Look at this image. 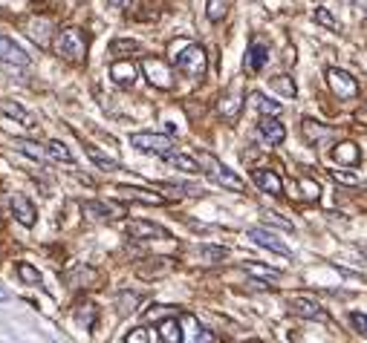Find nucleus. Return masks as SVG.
Wrapping results in <instances>:
<instances>
[{
    "instance_id": "obj_40",
    "label": "nucleus",
    "mask_w": 367,
    "mask_h": 343,
    "mask_svg": "<svg viewBox=\"0 0 367 343\" xmlns=\"http://www.w3.org/2000/svg\"><path fill=\"white\" fill-rule=\"evenodd\" d=\"M332 179H339L341 185H359L356 173H347V170H332Z\"/></svg>"
},
{
    "instance_id": "obj_39",
    "label": "nucleus",
    "mask_w": 367,
    "mask_h": 343,
    "mask_svg": "<svg viewBox=\"0 0 367 343\" xmlns=\"http://www.w3.org/2000/svg\"><path fill=\"white\" fill-rule=\"evenodd\" d=\"M350 323H353V329H356L359 335H367V315L353 312V315H350Z\"/></svg>"
},
{
    "instance_id": "obj_21",
    "label": "nucleus",
    "mask_w": 367,
    "mask_h": 343,
    "mask_svg": "<svg viewBox=\"0 0 367 343\" xmlns=\"http://www.w3.org/2000/svg\"><path fill=\"white\" fill-rule=\"evenodd\" d=\"M110 78H113L119 87H133V81H136V67H133L131 61H116L113 67H110Z\"/></svg>"
},
{
    "instance_id": "obj_42",
    "label": "nucleus",
    "mask_w": 367,
    "mask_h": 343,
    "mask_svg": "<svg viewBox=\"0 0 367 343\" xmlns=\"http://www.w3.org/2000/svg\"><path fill=\"white\" fill-rule=\"evenodd\" d=\"M266 219H269V222H275V225H281V228H286V231L292 228V222H286V219H281V217H275V214H266Z\"/></svg>"
},
{
    "instance_id": "obj_37",
    "label": "nucleus",
    "mask_w": 367,
    "mask_h": 343,
    "mask_svg": "<svg viewBox=\"0 0 367 343\" xmlns=\"http://www.w3.org/2000/svg\"><path fill=\"white\" fill-rule=\"evenodd\" d=\"M315 21L321 23V26H327V29H332V32H339V29H341V26H339V21L332 18V12H327L324 6H321V9H315Z\"/></svg>"
},
{
    "instance_id": "obj_29",
    "label": "nucleus",
    "mask_w": 367,
    "mask_h": 343,
    "mask_svg": "<svg viewBox=\"0 0 367 343\" xmlns=\"http://www.w3.org/2000/svg\"><path fill=\"white\" fill-rule=\"evenodd\" d=\"M84 150H87V156L93 159V165H95V168H102L104 173H110V170H119V161H116V159L104 156L102 150H95V147H90V144L84 147Z\"/></svg>"
},
{
    "instance_id": "obj_13",
    "label": "nucleus",
    "mask_w": 367,
    "mask_h": 343,
    "mask_svg": "<svg viewBox=\"0 0 367 343\" xmlns=\"http://www.w3.org/2000/svg\"><path fill=\"white\" fill-rule=\"evenodd\" d=\"M290 308H292L298 317H307V320H330L324 308L318 306L315 300H310V297H292L290 300Z\"/></svg>"
},
{
    "instance_id": "obj_5",
    "label": "nucleus",
    "mask_w": 367,
    "mask_h": 343,
    "mask_svg": "<svg viewBox=\"0 0 367 343\" xmlns=\"http://www.w3.org/2000/svg\"><path fill=\"white\" fill-rule=\"evenodd\" d=\"M142 72L148 75V81H151L156 90H173L171 67H168L162 58H145V61H142Z\"/></svg>"
},
{
    "instance_id": "obj_44",
    "label": "nucleus",
    "mask_w": 367,
    "mask_h": 343,
    "mask_svg": "<svg viewBox=\"0 0 367 343\" xmlns=\"http://www.w3.org/2000/svg\"><path fill=\"white\" fill-rule=\"evenodd\" d=\"M356 119H359V121H361V124H367V107H364V110H359V112H356Z\"/></svg>"
},
{
    "instance_id": "obj_28",
    "label": "nucleus",
    "mask_w": 367,
    "mask_h": 343,
    "mask_svg": "<svg viewBox=\"0 0 367 343\" xmlns=\"http://www.w3.org/2000/svg\"><path fill=\"white\" fill-rule=\"evenodd\" d=\"M252 107L261 110L263 116H278V112H281V104L272 101V98H266L263 92H252Z\"/></svg>"
},
{
    "instance_id": "obj_27",
    "label": "nucleus",
    "mask_w": 367,
    "mask_h": 343,
    "mask_svg": "<svg viewBox=\"0 0 367 343\" xmlns=\"http://www.w3.org/2000/svg\"><path fill=\"white\" fill-rule=\"evenodd\" d=\"M243 271L252 274V277H258V280H269V283L281 280V271L278 268H269V266H261V263H243Z\"/></svg>"
},
{
    "instance_id": "obj_31",
    "label": "nucleus",
    "mask_w": 367,
    "mask_h": 343,
    "mask_svg": "<svg viewBox=\"0 0 367 343\" xmlns=\"http://www.w3.org/2000/svg\"><path fill=\"white\" fill-rule=\"evenodd\" d=\"M44 147H46V153H50V159L64 161V165H73V153H70L67 144H61V141H46Z\"/></svg>"
},
{
    "instance_id": "obj_38",
    "label": "nucleus",
    "mask_w": 367,
    "mask_h": 343,
    "mask_svg": "<svg viewBox=\"0 0 367 343\" xmlns=\"http://www.w3.org/2000/svg\"><path fill=\"white\" fill-rule=\"evenodd\" d=\"M136 49H139V43L136 41H113V43H110V52H116V55H127V52H136Z\"/></svg>"
},
{
    "instance_id": "obj_41",
    "label": "nucleus",
    "mask_w": 367,
    "mask_h": 343,
    "mask_svg": "<svg viewBox=\"0 0 367 343\" xmlns=\"http://www.w3.org/2000/svg\"><path fill=\"white\" fill-rule=\"evenodd\" d=\"M124 343H148V329H133L124 337Z\"/></svg>"
},
{
    "instance_id": "obj_1",
    "label": "nucleus",
    "mask_w": 367,
    "mask_h": 343,
    "mask_svg": "<svg viewBox=\"0 0 367 343\" xmlns=\"http://www.w3.org/2000/svg\"><path fill=\"white\" fill-rule=\"evenodd\" d=\"M200 168L209 173V179L211 182H217V185H223V188H229V190H237V193H243L246 190V182L241 176H237L232 168H226L220 159H214L211 153H200Z\"/></svg>"
},
{
    "instance_id": "obj_18",
    "label": "nucleus",
    "mask_w": 367,
    "mask_h": 343,
    "mask_svg": "<svg viewBox=\"0 0 367 343\" xmlns=\"http://www.w3.org/2000/svg\"><path fill=\"white\" fill-rule=\"evenodd\" d=\"M332 161L336 165H359L361 161V150H359V144L356 141H341V144H336L332 147Z\"/></svg>"
},
{
    "instance_id": "obj_11",
    "label": "nucleus",
    "mask_w": 367,
    "mask_h": 343,
    "mask_svg": "<svg viewBox=\"0 0 367 343\" xmlns=\"http://www.w3.org/2000/svg\"><path fill=\"white\" fill-rule=\"evenodd\" d=\"M0 61H3V63H12V67H26V63H29V55L23 52L21 43H15L12 38L0 35Z\"/></svg>"
},
{
    "instance_id": "obj_15",
    "label": "nucleus",
    "mask_w": 367,
    "mask_h": 343,
    "mask_svg": "<svg viewBox=\"0 0 367 343\" xmlns=\"http://www.w3.org/2000/svg\"><path fill=\"white\" fill-rule=\"evenodd\" d=\"M116 193L122 199H131V202H145V205H162L165 196H159L153 190H145V188H131V185H119Z\"/></svg>"
},
{
    "instance_id": "obj_2",
    "label": "nucleus",
    "mask_w": 367,
    "mask_h": 343,
    "mask_svg": "<svg viewBox=\"0 0 367 343\" xmlns=\"http://www.w3.org/2000/svg\"><path fill=\"white\" fill-rule=\"evenodd\" d=\"M173 63L191 78H203L209 70V58H205V49L200 43H185L180 52H173Z\"/></svg>"
},
{
    "instance_id": "obj_10",
    "label": "nucleus",
    "mask_w": 367,
    "mask_h": 343,
    "mask_svg": "<svg viewBox=\"0 0 367 343\" xmlns=\"http://www.w3.org/2000/svg\"><path fill=\"white\" fill-rule=\"evenodd\" d=\"M249 239L254 245H261V248H269V251H275L281 257H292V251L286 248V245L272 234V231H266V228H249Z\"/></svg>"
},
{
    "instance_id": "obj_9",
    "label": "nucleus",
    "mask_w": 367,
    "mask_h": 343,
    "mask_svg": "<svg viewBox=\"0 0 367 343\" xmlns=\"http://www.w3.org/2000/svg\"><path fill=\"white\" fill-rule=\"evenodd\" d=\"M9 210H12V217L18 219L23 228L35 225V205H32L23 193H12L9 196Z\"/></svg>"
},
{
    "instance_id": "obj_8",
    "label": "nucleus",
    "mask_w": 367,
    "mask_h": 343,
    "mask_svg": "<svg viewBox=\"0 0 367 343\" xmlns=\"http://www.w3.org/2000/svg\"><path fill=\"white\" fill-rule=\"evenodd\" d=\"M301 133H304V139H307L312 147L330 144L332 139H336V130H332V127H324V124H318V121H312V119H304V121H301Z\"/></svg>"
},
{
    "instance_id": "obj_45",
    "label": "nucleus",
    "mask_w": 367,
    "mask_h": 343,
    "mask_svg": "<svg viewBox=\"0 0 367 343\" xmlns=\"http://www.w3.org/2000/svg\"><path fill=\"white\" fill-rule=\"evenodd\" d=\"M0 300H9V294H6V288H0Z\"/></svg>"
},
{
    "instance_id": "obj_20",
    "label": "nucleus",
    "mask_w": 367,
    "mask_h": 343,
    "mask_svg": "<svg viewBox=\"0 0 367 343\" xmlns=\"http://www.w3.org/2000/svg\"><path fill=\"white\" fill-rule=\"evenodd\" d=\"M266 61H269L266 43L252 41V43H249V52H246V70H249V72H261V70L266 67Z\"/></svg>"
},
{
    "instance_id": "obj_4",
    "label": "nucleus",
    "mask_w": 367,
    "mask_h": 343,
    "mask_svg": "<svg viewBox=\"0 0 367 343\" xmlns=\"http://www.w3.org/2000/svg\"><path fill=\"white\" fill-rule=\"evenodd\" d=\"M131 144L142 153H153V156H162V159L168 153H173V141L168 136H162V133H133Z\"/></svg>"
},
{
    "instance_id": "obj_17",
    "label": "nucleus",
    "mask_w": 367,
    "mask_h": 343,
    "mask_svg": "<svg viewBox=\"0 0 367 343\" xmlns=\"http://www.w3.org/2000/svg\"><path fill=\"white\" fill-rule=\"evenodd\" d=\"M82 210L95 219H116L124 214V208L116 202H82Z\"/></svg>"
},
{
    "instance_id": "obj_12",
    "label": "nucleus",
    "mask_w": 367,
    "mask_h": 343,
    "mask_svg": "<svg viewBox=\"0 0 367 343\" xmlns=\"http://www.w3.org/2000/svg\"><path fill=\"white\" fill-rule=\"evenodd\" d=\"M258 136H261V141L263 144H269V147H275V144H281L283 141V136H286V127L275 119V116H266L261 124H258Z\"/></svg>"
},
{
    "instance_id": "obj_14",
    "label": "nucleus",
    "mask_w": 367,
    "mask_h": 343,
    "mask_svg": "<svg viewBox=\"0 0 367 343\" xmlns=\"http://www.w3.org/2000/svg\"><path fill=\"white\" fill-rule=\"evenodd\" d=\"M0 116H6V119H12V121H18V124H23V127H29V130H35V127H38V119L32 116V112H29L26 107L15 104V101H0Z\"/></svg>"
},
{
    "instance_id": "obj_33",
    "label": "nucleus",
    "mask_w": 367,
    "mask_h": 343,
    "mask_svg": "<svg viewBox=\"0 0 367 343\" xmlns=\"http://www.w3.org/2000/svg\"><path fill=\"white\" fill-rule=\"evenodd\" d=\"M139 303H142V297H139V294H131V291L119 294V300H116V306H119V315L124 317V315L136 312V308H139Z\"/></svg>"
},
{
    "instance_id": "obj_6",
    "label": "nucleus",
    "mask_w": 367,
    "mask_h": 343,
    "mask_svg": "<svg viewBox=\"0 0 367 343\" xmlns=\"http://www.w3.org/2000/svg\"><path fill=\"white\" fill-rule=\"evenodd\" d=\"M327 84H330V90L336 98H356L359 95L356 78L350 72H344V70H327Z\"/></svg>"
},
{
    "instance_id": "obj_3",
    "label": "nucleus",
    "mask_w": 367,
    "mask_h": 343,
    "mask_svg": "<svg viewBox=\"0 0 367 343\" xmlns=\"http://www.w3.org/2000/svg\"><path fill=\"white\" fill-rule=\"evenodd\" d=\"M55 52L61 58H67V61H82L87 55V38H84V32L75 29V26L61 29L58 38H55Z\"/></svg>"
},
{
    "instance_id": "obj_26",
    "label": "nucleus",
    "mask_w": 367,
    "mask_h": 343,
    "mask_svg": "<svg viewBox=\"0 0 367 343\" xmlns=\"http://www.w3.org/2000/svg\"><path fill=\"white\" fill-rule=\"evenodd\" d=\"M15 150H21L23 156H29V159H35V161H44L46 156V147H41L38 141H29V139H15Z\"/></svg>"
},
{
    "instance_id": "obj_36",
    "label": "nucleus",
    "mask_w": 367,
    "mask_h": 343,
    "mask_svg": "<svg viewBox=\"0 0 367 343\" xmlns=\"http://www.w3.org/2000/svg\"><path fill=\"white\" fill-rule=\"evenodd\" d=\"M301 196H304L307 202H318V196H321V188H318L312 179H301Z\"/></svg>"
},
{
    "instance_id": "obj_30",
    "label": "nucleus",
    "mask_w": 367,
    "mask_h": 343,
    "mask_svg": "<svg viewBox=\"0 0 367 343\" xmlns=\"http://www.w3.org/2000/svg\"><path fill=\"white\" fill-rule=\"evenodd\" d=\"M205 14L211 23H220L229 14V0H205Z\"/></svg>"
},
{
    "instance_id": "obj_23",
    "label": "nucleus",
    "mask_w": 367,
    "mask_h": 343,
    "mask_svg": "<svg viewBox=\"0 0 367 343\" xmlns=\"http://www.w3.org/2000/svg\"><path fill=\"white\" fill-rule=\"evenodd\" d=\"M159 337H162V343H182V320L165 317L159 323Z\"/></svg>"
},
{
    "instance_id": "obj_32",
    "label": "nucleus",
    "mask_w": 367,
    "mask_h": 343,
    "mask_svg": "<svg viewBox=\"0 0 367 343\" xmlns=\"http://www.w3.org/2000/svg\"><path fill=\"white\" fill-rule=\"evenodd\" d=\"M197 257L203 263H220V259H226V248H220V245H200Z\"/></svg>"
},
{
    "instance_id": "obj_35",
    "label": "nucleus",
    "mask_w": 367,
    "mask_h": 343,
    "mask_svg": "<svg viewBox=\"0 0 367 343\" xmlns=\"http://www.w3.org/2000/svg\"><path fill=\"white\" fill-rule=\"evenodd\" d=\"M18 274H21V280L26 286H38L41 283V271L35 266H29V263H18Z\"/></svg>"
},
{
    "instance_id": "obj_19",
    "label": "nucleus",
    "mask_w": 367,
    "mask_h": 343,
    "mask_svg": "<svg viewBox=\"0 0 367 343\" xmlns=\"http://www.w3.org/2000/svg\"><path fill=\"white\" fill-rule=\"evenodd\" d=\"M182 343H211V332H205L197 323V317H182Z\"/></svg>"
},
{
    "instance_id": "obj_24",
    "label": "nucleus",
    "mask_w": 367,
    "mask_h": 343,
    "mask_svg": "<svg viewBox=\"0 0 367 343\" xmlns=\"http://www.w3.org/2000/svg\"><path fill=\"white\" fill-rule=\"evenodd\" d=\"M75 320L78 326H84V329H93L95 320H99V306H95L93 300H84L75 306Z\"/></svg>"
},
{
    "instance_id": "obj_34",
    "label": "nucleus",
    "mask_w": 367,
    "mask_h": 343,
    "mask_svg": "<svg viewBox=\"0 0 367 343\" xmlns=\"http://www.w3.org/2000/svg\"><path fill=\"white\" fill-rule=\"evenodd\" d=\"M272 90H275V92H281L283 98H295V95H298L295 81H292L290 75H278V78H272Z\"/></svg>"
},
{
    "instance_id": "obj_22",
    "label": "nucleus",
    "mask_w": 367,
    "mask_h": 343,
    "mask_svg": "<svg viewBox=\"0 0 367 343\" xmlns=\"http://www.w3.org/2000/svg\"><path fill=\"white\" fill-rule=\"evenodd\" d=\"M241 107H243V98L237 95V92L223 95L220 101H217V112H220L223 119H237V116H241Z\"/></svg>"
},
{
    "instance_id": "obj_25",
    "label": "nucleus",
    "mask_w": 367,
    "mask_h": 343,
    "mask_svg": "<svg viewBox=\"0 0 367 343\" xmlns=\"http://www.w3.org/2000/svg\"><path fill=\"white\" fill-rule=\"evenodd\" d=\"M165 161H168L171 168L182 170V173H197V170H203V168H200V161H197L194 156H185V153H168Z\"/></svg>"
},
{
    "instance_id": "obj_43",
    "label": "nucleus",
    "mask_w": 367,
    "mask_h": 343,
    "mask_svg": "<svg viewBox=\"0 0 367 343\" xmlns=\"http://www.w3.org/2000/svg\"><path fill=\"white\" fill-rule=\"evenodd\" d=\"M107 3H110V6H113V9H127V6H131V3H133V0H107Z\"/></svg>"
},
{
    "instance_id": "obj_16",
    "label": "nucleus",
    "mask_w": 367,
    "mask_h": 343,
    "mask_svg": "<svg viewBox=\"0 0 367 343\" xmlns=\"http://www.w3.org/2000/svg\"><path fill=\"white\" fill-rule=\"evenodd\" d=\"M252 179H254V185H258L261 190H266V193H272V196L283 193V182H281V176L275 170H269V168L252 170Z\"/></svg>"
},
{
    "instance_id": "obj_7",
    "label": "nucleus",
    "mask_w": 367,
    "mask_h": 343,
    "mask_svg": "<svg viewBox=\"0 0 367 343\" xmlns=\"http://www.w3.org/2000/svg\"><path fill=\"white\" fill-rule=\"evenodd\" d=\"M124 234L131 237V239H168L171 237L162 225L145 222V219H131V222L124 225Z\"/></svg>"
}]
</instances>
